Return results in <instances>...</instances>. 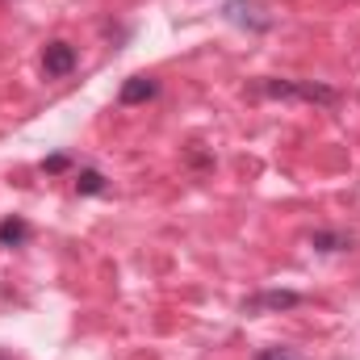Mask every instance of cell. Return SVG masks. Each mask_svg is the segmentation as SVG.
I'll list each match as a JSON object with an SVG mask.
<instances>
[{
	"label": "cell",
	"instance_id": "7",
	"mask_svg": "<svg viewBox=\"0 0 360 360\" xmlns=\"http://www.w3.org/2000/svg\"><path fill=\"white\" fill-rule=\"evenodd\" d=\"M310 248L314 252H348L352 248V235H344V231H314L310 235Z\"/></svg>",
	"mask_w": 360,
	"mask_h": 360
},
{
	"label": "cell",
	"instance_id": "6",
	"mask_svg": "<svg viewBox=\"0 0 360 360\" xmlns=\"http://www.w3.org/2000/svg\"><path fill=\"white\" fill-rule=\"evenodd\" d=\"M30 235H34V231H30V222H25V218H17V214L0 222V248H25V243H30Z\"/></svg>",
	"mask_w": 360,
	"mask_h": 360
},
{
	"label": "cell",
	"instance_id": "10",
	"mask_svg": "<svg viewBox=\"0 0 360 360\" xmlns=\"http://www.w3.org/2000/svg\"><path fill=\"white\" fill-rule=\"evenodd\" d=\"M252 360H302V356H293V352H285V348H264V352H256Z\"/></svg>",
	"mask_w": 360,
	"mask_h": 360
},
{
	"label": "cell",
	"instance_id": "8",
	"mask_svg": "<svg viewBox=\"0 0 360 360\" xmlns=\"http://www.w3.org/2000/svg\"><path fill=\"white\" fill-rule=\"evenodd\" d=\"M109 184H105V176L96 172V168H80V176H76V193L80 197H101Z\"/></svg>",
	"mask_w": 360,
	"mask_h": 360
},
{
	"label": "cell",
	"instance_id": "2",
	"mask_svg": "<svg viewBox=\"0 0 360 360\" xmlns=\"http://www.w3.org/2000/svg\"><path fill=\"white\" fill-rule=\"evenodd\" d=\"M222 17H226L231 25H243V30H256V34L272 30V17L260 0H226V4H222Z\"/></svg>",
	"mask_w": 360,
	"mask_h": 360
},
{
	"label": "cell",
	"instance_id": "9",
	"mask_svg": "<svg viewBox=\"0 0 360 360\" xmlns=\"http://www.w3.org/2000/svg\"><path fill=\"white\" fill-rule=\"evenodd\" d=\"M68 168H72L68 155H51V160H42V172H68Z\"/></svg>",
	"mask_w": 360,
	"mask_h": 360
},
{
	"label": "cell",
	"instance_id": "3",
	"mask_svg": "<svg viewBox=\"0 0 360 360\" xmlns=\"http://www.w3.org/2000/svg\"><path fill=\"white\" fill-rule=\"evenodd\" d=\"M76 63H80V55H76V46H72V42H63V38L46 42V51H42V72H46L51 80L72 76V72H76Z\"/></svg>",
	"mask_w": 360,
	"mask_h": 360
},
{
	"label": "cell",
	"instance_id": "1",
	"mask_svg": "<svg viewBox=\"0 0 360 360\" xmlns=\"http://www.w3.org/2000/svg\"><path fill=\"white\" fill-rule=\"evenodd\" d=\"M256 92L276 96V101H310V105H340V92L314 80H264L256 84Z\"/></svg>",
	"mask_w": 360,
	"mask_h": 360
},
{
	"label": "cell",
	"instance_id": "4",
	"mask_svg": "<svg viewBox=\"0 0 360 360\" xmlns=\"http://www.w3.org/2000/svg\"><path fill=\"white\" fill-rule=\"evenodd\" d=\"M293 306H302V293H293V289H269V293H256V297H248V302H243V314L293 310Z\"/></svg>",
	"mask_w": 360,
	"mask_h": 360
},
{
	"label": "cell",
	"instance_id": "11",
	"mask_svg": "<svg viewBox=\"0 0 360 360\" xmlns=\"http://www.w3.org/2000/svg\"><path fill=\"white\" fill-rule=\"evenodd\" d=\"M0 360H8V356H0Z\"/></svg>",
	"mask_w": 360,
	"mask_h": 360
},
{
	"label": "cell",
	"instance_id": "5",
	"mask_svg": "<svg viewBox=\"0 0 360 360\" xmlns=\"http://www.w3.org/2000/svg\"><path fill=\"white\" fill-rule=\"evenodd\" d=\"M155 92H160V80H151V76H134V80L122 84L117 101H122V105H143V101H151Z\"/></svg>",
	"mask_w": 360,
	"mask_h": 360
}]
</instances>
